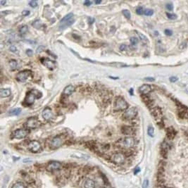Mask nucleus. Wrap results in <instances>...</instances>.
<instances>
[{"instance_id": "f257e3e1", "label": "nucleus", "mask_w": 188, "mask_h": 188, "mask_svg": "<svg viewBox=\"0 0 188 188\" xmlns=\"http://www.w3.org/2000/svg\"><path fill=\"white\" fill-rule=\"evenodd\" d=\"M135 145V140L132 137H126L124 138L120 139L116 142V145L120 148L124 149V150H128L134 147Z\"/></svg>"}, {"instance_id": "f03ea898", "label": "nucleus", "mask_w": 188, "mask_h": 188, "mask_svg": "<svg viewBox=\"0 0 188 188\" xmlns=\"http://www.w3.org/2000/svg\"><path fill=\"white\" fill-rule=\"evenodd\" d=\"M74 22H75V19H74L73 14L70 13V14L65 16L64 17L61 19L59 25V29L60 30H64V29L67 28L68 27L72 25Z\"/></svg>"}, {"instance_id": "7ed1b4c3", "label": "nucleus", "mask_w": 188, "mask_h": 188, "mask_svg": "<svg viewBox=\"0 0 188 188\" xmlns=\"http://www.w3.org/2000/svg\"><path fill=\"white\" fill-rule=\"evenodd\" d=\"M41 92L38 91V90H30V91L27 94V96L25 99V103L27 105H31L34 103L35 99L41 97Z\"/></svg>"}, {"instance_id": "20e7f679", "label": "nucleus", "mask_w": 188, "mask_h": 188, "mask_svg": "<svg viewBox=\"0 0 188 188\" xmlns=\"http://www.w3.org/2000/svg\"><path fill=\"white\" fill-rule=\"evenodd\" d=\"M128 108V103L123 97H118L114 103V109L116 111H124Z\"/></svg>"}, {"instance_id": "39448f33", "label": "nucleus", "mask_w": 188, "mask_h": 188, "mask_svg": "<svg viewBox=\"0 0 188 188\" xmlns=\"http://www.w3.org/2000/svg\"><path fill=\"white\" fill-rule=\"evenodd\" d=\"M27 148H28V150L32 153H38L42 151L41 144L36 140L30 141L27 145Z\"/></svg>"}, {"instance_id": "423d86ee", "label": "nucleus", "mask_w": 188, "mask_h": 188, "mask_svg": "<svg viewBox=\"0 0 188 188\" xmlns=\"http://www.w3.org/2000/svg\"><path fill=\"white\" fill-rule=\"evenodd\" d=\"M40 126V121H38L37 118H31L30 119H28L26 122L24 124V127L25 128V129L27 130H32L35 129L37 128H38Z\"/></svg>"}, {"instance_id": "0eeeda50", "label": "nucleus", "mask_w": 188, "mask_h": 188, "mask_svg": "<svg viewBox=\"0 0 188 188\" xmlns=\"http://www.w3.org/2000/svg\"><path fill=\"white\" fill-rule=\"evenodd\" d=\"M111 160H112V161L115 164L121 165L124 164L125 163L126 156H125L124 154L118 152V153H115L113 155L112 157H111Z\"/></svg>"}, {"instance_id": "6e6552de", "label": "nucleus", "mask_w": 188, "mask_h": 188, "mask_svg": "<svg viewBox=\"0 0 188 188\" xmlns=\"http://www.w3.org/2000/svg\"><path fill=\"white\" fill-rule=\"evenodd\" d=\"M62 168V164L59 161H53L49 162L47 165L46 169L49 172H53V171H59Z\"/></svg>"}, {"instance_id": "1a4fd4ad", "label": "nucleus", "mask_w": 188, "mask_h": 188, "mask_svg": "<svg viewBox=\"0 0 188 188\" xmlns=\"http://www.w3.org/2000/svg\"><path fill=\"white\" fill-rule=\"evenodd\" d=\"M64 144V140L61 138L60 136H57V137H54V138L51 139V140L50 141V148L52 150H55V149H58L61 147V145Z\"/></svg>"}, {"instance_id": "9d476101", "label": "nucleus", "mask_w": 188, "mask_h": 188, "mask_svg": "<svg viewBox=\"0 0 188 188\" xmlns=\"http://www.w3.org/2000/svg\"><path fill=\"white\" fill-rule=\"evenodd\" d=\"M30 75H31V72L30 71L25 70L23 71H21L16 76V80L19 82H24L29 78Z\"/></svg>"}, {"instance_id": "9b49d317", "label": "nucleus", "mask_w": 188, "mask_h": 188, "mask_svg": "<svg viewBox=\"0 0 188 188\" xmlns=\"http://www.w3.org/2000/svg\"><path fill=\"white\" fill-rule=\"evenodd\" d=\"M137 114V108L134 107H131L130 108H128L126 111L124 112V117L126 118V119L130 120L133 119L136 117Z\"/></svg>"}, {"instance_id": "f8f14e48", "label": "nucleus", "mask_w": 188, "mask_h": 188, "mask_svg": "<svg viewBox=\"0 0 188 188\" xmlns=\"http://www.w3.org/2000/svg\"><path fill=\"white\" fill-rule=\"evenodd\" d=\"M152 112V115H153V116L154 117L156 122L158 123V124H162V123H163V120H162V112L161 109L158 107L154 108Z\"/></svg>"}, {"instance_id": "ddd939ff", "label": "nucleus", "mask_w": 188, "mask_h": 188, "mask_svg": "<svg viewBox=\"0 0 188 188\" xmlns=\"http://www.w3.org/2000/svg\"><path fill=\"white\" fill-rule=\"evenodd\" d=\"M28 134V130L27 129H19L14 132V137L16 139L25 138Z\"/></svg>"}, {"instance_id": "4468645a", "label": "nucleus", "mask_w": 188, "mask_h": 188, "mask_svg": "<svg viewBox=\"0 0 188 188\" xmlns=\"http://www.w3.org/2000/svg\"><path fill=\"white\" fill-rule=\"evenodd\" d=\"M42 63L50 70H53L56 67V62H54V61H51L49 59H42Z\"/></svg>"}, {"instance_id": "2eb2a0df", "label": "nucleus", "mask_w": 188, "mask_h": 188, "mask_svg": "<svg viewBox=\"0 0 188 188\" xmlns=\"http://www.w3.org/2000/svg\"><path fill=\"white\" fill-rule=\"evenodd\" d=\"M42 116H43L44 119L46 120V121H50V120L53 118L52 111H51L50 108H45L43 110V113H42Z\"/></svg>"}, {"instance_id": "dca6fc26", "label": "nucleus", "mask_w": 188, "mask_h": 188, "mask_svg": "<svg viewBox=\"0 0 188 188\" xmlns=\"http://www.w3.org/2000/svg\"><path fill=\"white\" fill-rule=\"evenodd\" d=\"M139 90H140V92L141 94L146 95L152 91V87L149 85H143L139 88Z\"/></svg>"}, {"instance_id": "f3484780", "label": "nucleus", "mask_w": 188, "mask_h": 188, "mask_svg": "<svg viewBox=\"0 0 188 188\" xmlns=\"http://www.w3.org/2000/svg\"><path fill=\"white\" fill-rule=\"evenodd\" d=\"M166 134H167V137H168V140H173V138L175 137V136L176 135V131L175 130L174 128H168V129H167V131H166Z\"/></svg>"}, {"instance_id": "a211bd4d", "label": "nucleus", "mask_w": 188, "mask_h": 188, "mask_svg": "<svg viewBox=\"0 0 188 188\" xmlns=\"http://www.w3.org/2000/svg\"><path fill=\"white\" fill-rule=\"evenodd\" d=\"M74 91H75V87H74L73 85H69L65 87L64 92H63V94H64V95H66V96H69V95H71Z\"/></svg>"}, {"instance_id": "6ab92c4d", "label": "nucleus", "mask_w": 188, "mask_h": 188, "mask_svg": "<svg viewBox=\"0 0 188 188\" xmlns=\"http://www.w3.org/2000/svg\"><path fill=\"white\" fill-rule=\"evenodd\" d=\"M122 132L126 135H131L134 133V130L130 126H124L122 128Z\"/></svg>"}, {"instance_id": "aec40b11", "label": "nucleus", "mask_w": 188, "mask_h": 188, "mask_svg": "<svg viewBox=\"0 0 188 188\" xmlns=\"http://www.w3.org/2000/svg\"><path fill=\"white\" fill-rule=\"evenodd\" d=\"M85 188H95V183L93 180L87 179L84 183Z\"/></svg>"}, {"instance_id": "412c9836", "label": "nucleus", "mask_w": 188, "mask_h": 188, "mask_svg": "<svg viewBox=\"0 0 188 188\" xmlns=\"http://www.w3.org/2000/svg\"><path fill=\"white\" fill-rule=\"evenodd\" d=\"M11 95V91L9 89H1V91H0V95L2 98L4 97H8L10 96Z\"/></svg>"}, {"instance_id": "4be33fe9", "label": "nucleus", "mask_w": 188, "mask_h": 188, "mask_svg": "<svg viewBox=\"0 0 188 188\" xmlns=\"http://www.w3.org/2000/svg\"><path fill=\"white\" fill-rule=\"evenodd\" d=\"M71 156L74 157V158H81V159H88L90 158V156H87V155L84 154H81V153H78V154H74L71 155Z\"/></svg>"}, {"instance_id": "5701e85b", "label": "nucleus", "mask_w": 188, "mask_h": 188, "mask_svg": "<svg viewBox=\"0 0 188 188\" xmlns=\"http://www.w3.org/2000/svg\"><path fill=\"white\" fill-rule=\"evenodd\" d=\"M17 66H18V63L16 60L12 59L9 61V66H10L11 70L14 71L17 69Z\"/></svg>"}, {"instance_id": "b1692460", "label": "nucleus", "mask_w": 188, "mask_h": 188, "mask_svg": "<svg viewBox=\"0 0 188 188\" xmlns=\"http://www.w3.org/2000/svg\"><path fill=\"white\" fill-rule=\"evenodd\" d=\"M21 112V109L20 108H16L11 111L9 112V115L10 116H17V115L20 114Z\"/></svg>"}, {"instance_id": "393cba45", "label": "nucleus", "mask_w": 188, "mask_h": 188, "mask_svg": "<svg viewBox=\"0 0 188 188\" xmlns=\"http://www.w3.org/2000/svg\"><path fill=\"white\" fill-rule=\"evenodd\" d=\"M11 188H27V187L23 183L17 182V183H15L14 185H13L12 187Z\"/></svg>"}, {"instance_id": "a878e982", "label": "nucleus", "mask_w": 188, "mask_h": 188, "mask_svg": "<svg viewBox=\"0 0 188 188\" xmlns=\"http://www.w3.org/2000/svg\"><path fill=\"white\" fill-rule=\"evenodd\" d=\"M27 30H28V28H27V25H23L20 27H19V33H21V34H25L27 32Z\"/></svg>"}, {"instance_id": "bb28decb", "label": "nucleus", "mask_w": 188, "mask_h": 188, "mask_svg": "<svg viewBox=\"0 0 188 188\" xmlns=\"http://www.w3.org/2000/svg\"><path fill=\"white\" fill-rule=\"evenodd\" d=\"M138 36L142 43H148V39H147V37H146L144 34L140 33V32H138Z\"/></svg>"}, {"instance_id": "cd10ccee", "label": "nucleus", "mask_w": 188, "mask_h": 188, "mask_svg": "<svg viewBox=\"0 0 188 188\" xmlns=\"http://www.w3.org/2000/svg\"><path fill=\"white\" fill-rule=\"evenodd\" d=\"M32 25H33V26L36 29H40L42 26V23L40 20H36L35 22H33Z\"/></svg>"}, {"instance_id": "c85d7f7f", "label": "nucleus", "mask_w": 188, "mask_h": 188, "mask_svg": "<svg viewBox=\"0 0 188 188\" xmlns=\"http://www.w3.org/2000/svg\"><path fill=\"white\" fill-rule=\"evenodd\" d=\"M166 16L168 19H171V20H176L177 19V16L173 13H166Z\"/></svg>"}, {"instance_id": "c756f323", "label": "nucleus", "mask_w": 188, "mask_h": 188, "mask_svg": "<svg viewBox=\"0 0 188 188\" xmlns=\"http://www.w3.org/2000/svg\"><path fill=\"white\" fill-rule=\"evenodd\" d=\"M147 133H148L150 137H154V128H152V126H150V127L148 128V130H147Z\"/></svg>"}, {"instance_id": "7c9ffc66", "label": "nucleus", "mask_w": 188, "mask_h": 188, "mask_svg": "<svg viewBox=\"0 0 188 188\" xmlns=\"http://www.w3.org/2000/svg\"><path fill=\"white\" fill-rule=\"evenodd\" d=\"M144 14H145V16H152L154 14V11L152 10V9H145V12H144Z\"/></svg>"}, {"instance_id": "2f4dec72", "label": "nucleus", "mask_w": 188, "mask_h": 188, "mask_svg": "<svg viewBox=\"0 0 188 188\" xmlns=\"http://www.w3.org/2000/svg\"><path fill=\"white\" fill-rule=\"evenodd\" d=\"M144 12H145V10H144L143 8L141 7V6H138V7L136 9V13H137L138 15H142V14H144Z\"/></svg>"}, {"instance_id": "473e14b6", "label": "nucleus", "mask_w": 188, "mask_h": 188, "mask_svg": "<svg viewBox=\"0 0 188 188\" xmlns=\"http://www.w3.org/2000/svg\"><path fill=\"white\" fill-rule=\"evenodd\" d=\"M123 14L125 16V17L126 18V19H130L131 17V14H130V12L128 10H124L123 11Z\"/></svg>"}, {"instance_id": "72a5a7b5", "label": "nucleus", "mask_w": 188, "mask_h": 188, "mask_svg": "<svg viewBox=\"0 0 188 188\" xmlns=\"http://www.w3.org/2000/svg\"><path fill=\"white\" fill-rule=\"evenodd\" d=\"M130 43L131 45H136L138 43V40H137V38H135V37H132V38H130Z\"/></svg>"}, {"instance_id": "f704fd0d", "label": "nucleus", "mask_w": 188, "mask_h": 188, "mask_svg": "<svg viewBox=\"0 0 188 188\" xmlns=\"http://www.w3.org/2000/svg\"><path fill=\"white\" fill-rule=\"evenodd\" d=\"M29 4H30V6H31V7L35 8L38 6V2H37V1H35V0H32V1H30Z\"/></svg>"}, {"instance_id": "c9c22d12", "label": "nucleus", "mask_w": 188, "mask_h": 188, "mask_svg": "<svg viewBox=\"0 0 188 188\" xmlns=\"http://www.w3.org/2000/svg\"><path fill=\"white\" fill-rule=\"evenodd\" d=\"M166 7L168 11H173V5L172 3H168V4H166Z\"/></svg>"}, {"instance_id": "e433bc0d", "label": "nucleus", "mask_w": 188, "mask_h": 188, "mask_svg": "<svg viewBox=\"0 0 188 188\" xmlns=\"http://www.w3.org/2000/svg\"><path fill=\"white\" fill-rule=\"evenodd\" d=\"M164 32L166 35H168V36H171V35H173V31L171 30H170V29H166Z\"/></svg>"}, {"instance_id": "4c0bfd02", "label": "nucleus", "mask_w": 188, "mask_h": 188, "mask_svg": "<svg viewBox=\"0 0 188 188\" xmlns=\"http://www.w3.org/2000/svg\"><path fill=\"white\" fill-rule=\"evenodd\" d=\"M149 186V181L147 180H145L142 184V188H148Z\"/></svg>"}, {"instance_id": "58836bf2", "label": "nucleus", "mask_w": 188, "mask_h": 188, "mask_svg": "<svg viewBox=\"0 0 188 188\" xmlns=\"http://www.w3.org/2000/svg\"><path fill=\"white\" fill-rule=\"evenodd\" d=\"M178 80V78L177 77H175V76H173V77L170 78V81L172 82H176V81Z\"/></svg>"}, {"instance_id": "ea45409f", "label": "nucleus", "mask_w": 188, "mask_h": 188, "mask_svg": "<svg viewBox=\"0 0 188 188\" xmlns=\"http://www.w3.org/2000/svg\"><path fill=\"white\" fill-rule=\"evenodd\" d=\"M29 14H30V11H27V10H25L23 11L22 12V15L24 16H28Z\"/></svg>"}, {"instance_id": "a19ab883", "label": "nucleus", "mask_w": 188, "mask_h": 188, "mask_svg": "<svg viewBox=\"0 0 188 188\" xmlns=\"http://www.w3.org/2000/svg\"><path fill=\"white\" fill-rule=\"evenodd\" d=\"M32 54H33V52L31 49H27L26 51V54L28 55V56H31Z\"/></svg>"}, {"instance_id": "79ce46f5", "label": "nucleus", "mask_w": 188, "mask_h": 188, "mask_svg": "<svg viewBox=\"0 0 188 188\" xmlns=\"http://www.w3.org/2000/svg\"><path fill=\"white\" fill-rule=\"evenodd\" d=\"M84 4H85V6H90L92 4V1H89V0H86V1H85V2H84Z\"/></svg>"}, {"instance_id": "37998d69", "label": "nucleus", "mask_w": 188, "mask_h": 188, "mask_svg": "<svg viewBox=\"0 0 188 188\" xmlns=\"http://www.w3.org/2000/svg\"><path fill=\"white\" fill-rule=\"evenodd\" d=\"M126 49V45H121V46H120V50L121 51H124L125 49Z\"/></svg>"}, {"instance_id": "c03bdc74", "label": "nucleus", "mask_w": 188, "mask_h": 188, "mask_svg": "<svg viewBox=\"0 0 188 188\" xmlns=\"http://www.w3.org/2000/svg\"><path fill=\"white\" fill-rule=\"evenodd\" d=\"M10 50H11V51H13V52H16V48L15 47L11 46V47H10Z\"/></svg>"}, {"instance_id": "a18cd8bd", "label": "nucleus", "mask_w": 188, "mask_h": 188, "mask_svg": "<svg viewBox=\"0 0 188 188\" xmlns=\"http://www.w3.org/2000/svg\"><path fill=\"white\" fill-rule=\"evenodd\" d=\"M88 21H89V22H90V23L92 24V23H93L94 21H95V19H92V18H89Z\"/></svg>"}, {"instance_id": "49530a36", "label": "nucleus", "mask_w": 188, "mask_h": 188, "mask_svg": "<svg viewBox=\"0 0 188 188\" xmlns=\"http://www.w3.org/2000/svg\"><path fill=\"white\" fill-rule=\"evenodd\" d=\"M145 80L149 81H154V79L153 78H145Z\"/></svg>"}, {"instance_id": "de8ad7c7", "label": "nucleus", "mask_w": 188, "mask_h": 188, "mask_svg": "<svg viewBox=\"0 0 188 188\" xmlns=\"http://www.w3.org/2000/svg\"><path fill=\"white\" fill-rule=\"evenodd\" d=\"M103 188H112V187H111L109 185H105L103 187Z\"/></svg>"}, {"instance_id": "09e8293b", "label": "nucleus", "mask_w": 188, "mask_h": 188, "mask_svg": "<svg viewBox=\"0 0 188 188\" xmlns=\"http://www.w3.org/2000/svg\"><path fill=\"white\" fill-rule=\"evenodd\" d=\"M138 172H140V168H137V169L134 170V174H137V173H138Z\"/></svg>"}, {"instance_id": "8fccbe9b", "label": "nucleus", "mask_w": 188, "mask_h": 188, "mask_svg": "<svg viewBox=\"0 0 188 188\" xmlns=\"http://www.w3.org/2000/svg\"><path fill=\"white\" fill-rule=\"evenodd\" d=\"M101 2H102V0H97V1H95V4H100Z\"/></svg>"}, {"instance_id": "3c124183", "label": "nucleus", "mask_w": 188, "mask_h": 188, "mask_svg": "<svg viewBox=\"0 0 188 188\" xmlns=\"http://www.w3.org/2000/svg\"><path fill=\"white\" fill-rule=\"evenodd\" d=\"M6 3V1H0V4H1V5H4V4H5Z\"/></svg>"}, {"instance_id": "603ef678", "label": "nucleus", "mask_w": 188, "mask_h": 188, "mask_svg": "<svg viewBox=\"0 0 188 188\" xmlns=\"http://www.w3.org/2000/svg\"><path fill=\"white\" fill-rule=\"evenodd\" d=\"M132 92H133V90L132 89H130V95H132Z\"/></svg>"}, {"instance_id": "864d4df0", "label": "nucleus", "mask_w": 188, "mask_h": 188, "mask_svg": "<svg viewBox=\"0 0 188 188\" xmlns=\"http://www.w3.org/2000/svg\"><path fill=\"white\" fill-rule=\"evenodd\" d=\"M161 188H172V187H166V186H165V187H164V186H163V187H162Z\"/></svg>"}]
</instances>
